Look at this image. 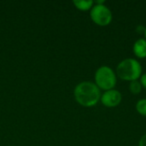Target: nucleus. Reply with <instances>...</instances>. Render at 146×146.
Masks as SVG:
<instances>
[{
    "mask_svg": "<svg viewBox=\"0 0 146 146\" xmlns=\"http://www.w3.org/2000/svg\"><path fill=\"white\" fill-rule=\"evenodd\" d=\"M90 17L92 21L100 27L110 25L113 20L112 11L105 4H96L90 10Z\"/></svg>",
    "mask_w": 146,
    "mask_h": 146,
    "instance_id": "nucleus-4",
    "label": "nucleus"
},
{
    "mask_svg": "<svg viewBox=\"0 0 146 146\" xmlns=\"http://www.w3.org/2000/svg\"><path fill=\"white\" fill-rule=\"evenodd\" d=\"M74 98L76 102L83 107H93L100 101L101 90L95 83L91 81H83L78 84L74 88Z\"/></svg>",
    "mask_w": 146,
    "mask_h": 146,
    "instance_id": "nucleus-1",
    "label": "nucleus"
},
{
    "mask_svg": "<svg viewBox=\"0 0 146 146\" xmlns=\"http://www.w3.org/2000/svg\"><path fill=\"white\" fill-rule=\"evenodd\" d=\"M73 3L74 4V6L82 11H87V10H91L92 8L94 5V1L92 0H74L73 1Z\"/></svg>",
    "mask_w": 146,
    "mask_h": 146,
    "instance_id": "nucleus-7",
    "label": "nucleus"
},
{
    "mask_svg": "<svg viewBox=\"0 0 146 146\" xmlns=\"http://www.w3.org/2000/svg\"><path fill=\"white\" fill-rule=\"evenodd\" d=\"M139 81H140V83H141L143 88L146 89V73L143 74L141 75V77H140V79H139Z\"/></svg>",
    "mask_w": 146,
    "mask_h": 146,
    "instance_id": "nucleus-10",
    "label": "nucleus"
},
{
    "mask_svg": "<svg viewBox=\"0 0 146 146\" xmlns=\"http://www.w3.org/2000/svg\"><path fill=\"white\" fill-rule=\"evenodd\" d=\"M135 108H136L137 112L140 115L146 117V98H141V99H139L137 102Z\"/></svg>",
    "mask_w": 146,
    "mask_h": 146,
    "instance_id": "nucleus-9",
    "label": "nucleus"
},
{
    "mask_svg": "<svg viewBox=\"0 0 146 146\" xmlns=\"http://www.w3.org/2000/svg\"><path fill=\"white\" fill-rule=\"evenodd\" d=\"M133 51L136 57L139 59L146 58V39L145 38H140L134 42Z\"/></svg>",
    "mask_w": 146,
    "mask_h": 146,
    "instance_id": "nucleus-6",
    "label": "nucleus"
},
{
    "mask_svg": "<svg viewBox=\"0 0 146 146\" xmlns=\"http://www.w3.org/2000/svg\"><path fill=\"white\" fill-rule=\"evenodd\" d=\"M139 146H146V133L140 138L139 141Z\"/></svg>",
    "mask_w": 146,
    "mask_h": 146,
    "instance_id": "nucleus-11",
    "label": "nucleus"
},
{
    "mask_svg": "<svg viewBox=\"0 0 146 146\" xmlns=\"http://www.w3.org/2000/svg\"><path fill=\"white\" fill-rule=\"evenodd\" d=\"M95 84L102 91L106 92L115 89L117 83V75L112 68L104 65L95 72Z\"/></svg>",
    "mask_w": 146,
    "mask_h": 146,
    "instance_id": "nucleus-3",
    "label": "nucleus"
},
{
    "mask_svg": "<svg viewBox=\"0 0 146 146\" xmlns=\"http://www.w3.org/2000/svg\"><path fill=\"white\" fill-rule=\"evenodd\" d=\"M142 89H143V86H142V85H141V83H140V81L139 80L131 81L130 84H129V91L133 95L139 94L142 92Z\"/></svg>",
    "mask_w": 146,
    "mask_h": 146,
    "instance_id": "nucleus-8",
    "label": "nucleus"
},
{
    "mask_svg": "<svg viewBox=\"0 0 146 146\" xmlns=\"http://www.w3.org/2000/svg\"><path fill=\"white\" fill-rule=\"evenodd\" d=\"M141 63L135 58H126L121 61L117 67L115 74L117 78L124 81H133L140 79L143 74Z\"/></svg>",
    "mask_w": 146,
    "mask_h": 146,
    "instance_id": "nucleus-2",
    "label": "nucleus"
},
{
    "mask_svg": "<svg viewBox=\"0 0 146 146\" xmlns=\"http://www.w3.org/2000/svg\"><path fill=\"white\" fill-rule=\"evenodd\" d=\"M122 101V94L116 89H112L104 92L101 95L100 102L107 108L117 107Z\"/></svg>",
    "mask_w": 146,
    "mask_h": 146,
    "instance_id": "nucleus-5",
    "label": "nucleus"
},
{
    "mask_svg": "<svg viewBox=\"0 0 146 146\" xmlns=\"http://www.w3.org/2000/svg\"><path fill=\"white\" fill-rule=\"evenodd\" d=\"M144 34H145V38L146 39V27H145V33H144Z\"/></svg>",
    "mask_w": 146,
    "mask_h": 146,
    "instance_id": "nucleus-12",
    "label": "nucleus"
}]
</instances>
